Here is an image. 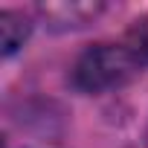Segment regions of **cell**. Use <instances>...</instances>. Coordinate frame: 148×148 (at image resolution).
Returning <instances> with one entry per match:
<instances>
[{"instance_id": "obj_1", "label": "cell", "mask_w": 148, "mask_h": 148, "mask_svg": "<svg viewBox=\"0 0 148 148\" xmlns=\"http://www.w3.org/2000/svg\"><path fill=\"white\" fill-rule=\"evenodd\" d=\"M139 70V58L128 47L96 44L79 55L73 64V84L82 93H105L128 84Z\"/></svg>"}, {"instance_id": "obj_2", "label": "cell", "mask_w": 148, "mask_h": 148, "mask_svg": "<svg viewBox=\"0 0 148 148\" xmlns=\"http://www.w3.org/2000/svg\"><path fill=\"white\" fill-rule=\"evenodd\" d=\"M105 3H99V0H58V3H41L38 6V15L47 21L49 29L55 32H64V29H82L87 26L90 21H96L102 15Z\"/></svg>"}, {"instance_id": "obj_3", "label": "cell", "mask_w": 148, "mask_h": 148, "mask_svg": "<svg viewBox=\"0 0 148 148\" xmlns=\"http://www.w3.org/2000/svg\"><path fill=\"white\" fill-rule=\"evenodd\" d=\"M29 38V21L21 12H0V44H3V55H12L18 47H23V41Z\"/></svg>"}, {"instance_id": "obj_4", "label": "cell", "mask_w": 148, "mask_h": 148, "mask_svg": "<svg viewBox=\"0 0 148 148\" xmlns=\"http://www.w3.org/2000/svg\"><path fill=\"white\" fill-rule=\"evenodd\" d=\"M128 49L136 58L148 61V15H142L139 21H134V26L128 29Z\"/></svg>"}, {"instance_id": "obj_5", "label": "cell", "mask_w": 148, "mask_h": 148, "mask_svg": "<svg viewBox=\"0 0 148 148\" xmlns=\"http://www.w3.org/2000/svg\"><path fill=\"white\" fill-rule=\"evenodd\" d=\"M145 139H148V134H145Z\"/></svg>"}]
</instances>
